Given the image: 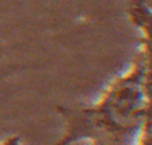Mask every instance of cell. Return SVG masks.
<instances>
[{"instance_id": "4", "label": "cell", "mask_w": 152, "mask_h": 145, "mask_svg": "<svg viewBox=\"0 0 152 145\" xmlns=\"http://www.w3.org/2000/svg\"><path fill=\"white\" fill-rule=\"evenodd\" d=\"M145 1H146V4L152 8V0H145Z\"/></svg>"}, {"instance_id": "3", "label": "cell", "mask_w": 152, "mask_h": 145, "mask_svg": "<svg viewBox=\"0 0 152 145\" xmlns=\"http://www.w3.org/2000/svg\"><path fill=\"white\" fill-rule=\"evenodd\" d=\"M1 145H20V138L18 135H12L6 139Z\"/></svg>"}, {"instance_id": "2", "label": "cell", "mask_w": 152, "mask_h": 145, "mask_svg": "<svg viewBox=\"0 0 152 145\" xmlns=\"http://www.w3.org/2000/svg\"><path fill=\"white\" fill-rule=\"evenodd\" d=\"M128 13L132 21L145 33V51L142 55L145 58L147 74L152 75V8L146 4L145 0H131Z\"/></svg>"}, {"instance_id": "1", "label": "cell", "mask_w": 152, "mask_h": 145, "mask_svg": "<svg viewBox=\"0 0 152 145\" xmlns=\"http://www.w3.org/2000/svg\"><path fill=\"white\" fill-rule=\"evenodd\" d=\"M146 74L141 55L134 70L115 83L97 107L75 111L76 114L63 113L70 120V128L56 145H70L81 138H94L95 145H135L144 126Z\"/></svg>"}]
</instances>
